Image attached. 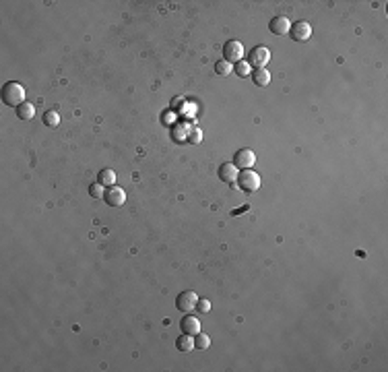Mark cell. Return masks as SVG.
Here are the masks:
<instances>
[{"mask_svg": "<svg viewBox=\"0 0 388 372\" xmlns=\"http://www.w3.org/2000/svg\"><path fill=\"white\" fill-rule=\"evenodd\" d=\"M33 116H36V106L29 104V101H23V104L17 108V118H19V120H33Z\"/></svg>", "mask_w": 388, "mask_h": 372, "instance_id": "cell-12", "label": "cell"}, {"mask_svg": "<svg viewBox=\"0 0 388 372\" xmlns=\"http://www.w3.org/2000/svg\"><path fill=\"white\" fill-rule=\"evenodd\" d=\"M252 81H254V85H258V87H266L268 83H271V73L266 69H256V71H252Z\"/></svg>", "mask_w": 388, "mask_h": 372, "instance_id": "cell-13", "label": "cell"}, {"mask_svg": "<svg viewBox=\"0 0 388 372\" xmlns=\"http://www.w3.org/2000/svg\"><path fill=\"white\" fill-rule=\"evenodd\" d=\"M238 174L240 170L235 167L233 163H221L219 165V178H221V182H227V184H233L235 180H238Z\"/></svg>", "mask_w": 388, "mask_h": 372, "instance_id": "cell-11", "label": "cell"}, {"mask_svg": "<svg viewBox=\"0 0 388 372\" xmlns=\"http://www.w3.org/2000/svg\"><path fill=\"white\" fill-rule=\"evenodd\" d=\"M231 71H233L231 62H227V60H217V62H215V73H217L219 77H227Z\"/></svg>", "mask_w": 388, "mask_h": 372, "instance_id": "cell-17", "label": "cell"}, {"mask_svg": "<svg viewBox=\"0 0 388 372\" xmlns=\"http://www.w3.org/2000/svg\"><path fill=\"white\" fill-rule=\"evenodd\" d=\"M190 143H194V145H198L200 141H202V132L198 130V128H194L192 132H190V139H188Z\"/></svg>", "mask_w": 388, "mask_h": 372, "instance_id": "cell-22", "label": "cell"}, {"mask_svg": "<svg viewBox=\"0 0 388 372\" xmlns=\"http://www.w3.org/2000/svg\"><path fill=\"white\" fill-rule=\"evenodd\" d=\"M268 60H271V52H268V48H264V46L252 48V52L248 54V64L254 66V69H264Z\"/></svg>", "mask_w": 388, "mask_h": 372, "instance_id": "cell-3", "label": "cell"}, {"mask_svg": "<svg viewBox=\"0 0 388 372\" xmlns=\"http://www.w3.org/2000/svg\"><path fill=\"white\" fill-rule=\"evenodd\" d=\"M97 184H101L104 189H110V186H114L116 184V174H114V170H101L99 174H97Z\"/></svg>", "mask_w": 388, "mask_h": 372, "instance_id": "cell-14", "label": "cell"}, {"mask_svg": "<svg viewBox=\"0 0 388 372\" xmlns=\"http://www.w3.org/2000/svg\"><path fill=\"white\" fill-rule=\"evenodd\" d=\"M268 29H271L273 36H287L291 31V21L287 17H275V19L268 23Z\"/></svg>", "mask_w": 388, "mask_h": 372, "instance_id": "cell-9", "label": "cell"}, {"mask_svg": "<svg viewBox=\"0 0 388 372\" xmlns=\"http://www.w3.org/2000/svg\"><path fill=\"white\" fill-rule=\"evenodd\" d=\"M180 329H182V333H186V335H196V333H200V320L186 312V316L180 320Z\"/></svg>", "mask_w": 388, "mask_h": 372, "instance_id": "cell-10", "label": "cell"}, {"mask_svg": "<svg viewBox=\"0 0 388 372\" xmlns=\"http://www.w3.org/2000/svg\"><path fill=\"white\" fill-rule=\"evenodd\" d=\"M104 201L108 203V205L112 207H120L124 205V201H126V193L124 189H120V186H110V189H106V195H104Z\"/></svg>", "mask_w": 388, "mask_h": 372, "instance_id": "cell-6", "label": "cell"}, {"mask_svg": "<svg viewBox=\"0 0 388 372\" xmlns=\"http://www.w3.org/2000/svg\"><path fill=\"white\" fill-rule=\"evenodd\" d=\"M254 163H256V153L252 149H240L238 153L233 155V165L238 167V170H250Z\"/></svg>", "mask_w": 388, "mask_h": 372, "instance_id": "cell-4", "label": "cell"}, {"mask_svg": "<svg viewBox=\"0 0 388 372\" xmlns=\"http://www.w3.org/2000/svg\"><path fill=\"white\" fill-rule=\"evenodd\" d=\"M233 71L238 73L240 77H248L250 73H252V66L248 64V60H240V62H235V66H233Z\"/></svg>", "mask_w": 388, "mask_h": 372, "instance_id": "cell-19", "label": "cell"}, {"mask_svg": "<svg viewBox=\"0 0 388 372\" xmlns=\"http://www.w3.org/2000/svg\"><path fill=\"white\" fill-rule=\"evenodd\" d=\"M289 33L293 36L295 42H308L312 38V27H310L308 21H297V23L291 25V31Z\"/></svg>", "mask_w": 388, "mask_h": 372, "instance_id": "cell-8", "label": "cell"}, {"mask_svg": "<svg viewBox=\"0 0 388 372\" xmlns=\"http://www.w3.org/2000/svg\"><path fill=\"white\" fill-rule=\"evenodd\" d=\"M238 186L242 191H246V193H254V191H258L260 189V176L254 172V170H242L240 174H238Z\"/></svg>", "mask_w": 388, "mask_h": 372, "instance_id": "cell-2", "label": "cell"}, {"mask_svg": "<svg viewBox=\"0 0 388 372\" xmlns=\"http://www.w3.org/2000/svg\"><path fill=\"white\" fill-rule=\"evenodd\" d=\"M58 122H60V116H58V112H54V110H48V112L44 114V124H46V126H58Z\"/></svg>", "mask_w": 388, "mask_h": 372, "instance_id": "cell-18", "label": "cell"}, {"mask_svg": "<svg viewBox=\"0 0 388 372\" xmlns=\"http://www.w3.org/2000/svg\"><path fill=\"white\" fill-rule=\"evenodd\" d=\"M3 101L7 106H15V108H19L23 101H25V87L21 85V83H17V81H9L7 85L3 87Z\"/></svg>", "mask_w": 388, "mask_h": 372, "instance_id": "cell-1", "label": "cell"}, {"mask_svg": "<svg viewBox=\"0 0 388 372\" xmlns=\"http://www.w3.org/2000/svg\"><path fill=\"white\" fill-rule=\"evenodd\" d=\"M89 195H91L93 199L104 197V195H106V193H104V186H101V184H91V186H89Z\"/></svg>", "mask_w": 388, "mask_h": 372, "instance_id": "cell-20", "label": "cell"}, {"mask_svg": "<svg viewBox=\"0 0 388 372\" xmlns=\"http://www.w3.org/2000/svg\"><path fill=\"white\" fill-rule=\"evenodd\" d=\"M176 347H178V351H192V349H194V337L184 333L182 337H178Z\"/></svg>", "mask_w": 388, "mask_h": 372, "instance_id": "cell-15", "label": "cell"}, {"mask_svg": "<svg viewBox=\"0 0 388 372\" xmlns=\"http://www.w3.org/2000/svg\"><path fill=\"white\" fill-rule=\"evenodd\" d=\"M196 302H198V296L194 294V292H182L180 296H178V300H176V306H178V310H182V312H192L194 308H196Z\"/></svg>", "mask_w": 388, "mask_h": 372, "instance_id": "cell-7", "label": "cell"}, {"mask_svg": "<svg viewBox=\"0 0 388 372\" xmlns=\"http://www.w3.org/2000/svg\"><path fill=\"white\" fill-rule=\"evenodd\" d=\"M196 310H198V312H202V314L209 312V310H211V302H209V300H200V298H198V302H196Z\"/></svg>", "mask_w": 388, "mask_h": 372, "instance_id": "cell-21", "label": "cell"}, {"mask_svg": "<svg viewBox=\"0 0 388 372\" xmlns=\"http://www.w3.org/2000/svg\"><path fill=\"white\" fill-rule=\"evenodd\" d=\"M209 345H211L209 335H205V333H196L194 335V349L205 351V349H209Z\"/></svg>", "mask_w": 388, "mask_h": 372, "instance_id": "cell-16", "label": "cell"}, {"mask_svg": "<svg viewBox=\"0 0 388 372\" xmlns=\"http://www.w3.org/2000/svg\"><path fill=\"white\" fill-rule=\"evenodd\" d=\"M223 60H227V62H240V60H244V46L240 42H235V40L227 42L223 46Z\"/></svg>", "mask_w": 388, "mask_h": 372, "instance_id": "cell-5", "label": "cell"}]
</instances>
